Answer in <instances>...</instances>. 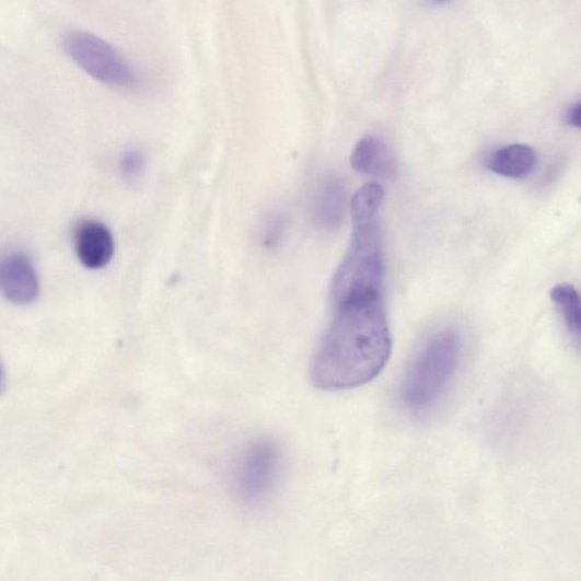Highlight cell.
Here are the masks:
<instances>
[{
    "label": "cell",
    "instance_id": "cell-1",
    "mask_svg": "<svg viewBox=\"0 0 581 581\" xmlns=\"http://www.w3.org/2000/svg\"><path fill=\"white\" fill-rule=\"evenodd\" d=\"M338 311L312 364L313 383L326 391L372 382L384 370L392 350L382 297L352 300Z\"/></svg>",
    "mask_w": 581,
    "mask_h": 581
},
{
    "label": "cell",
    "instance_id": "cell-2",
    "mask_svg": "<svg viewBox=\"0 0 581 581\" xmlns=\"http://www.w3.org/2000/svg\"><path fill=\"white\" fill-rule=\"evenodd\" d=\"M383 201L384 189L379 183L359 189L351 201L350 248L330 286L336 307L352 300L382 297L385 264L380 211Z\"/></svg>",
    "mask_w": 581,
    "mask_h": 581
},
{
    "label": "cell",
    "instance_id": "cell-3",
    "mask_svg": "<svg viewBox=\"0 0 581 581\" xmlns=\"http://www.w3.org/2000/svg\"><path fill=\"white\" fill-rule=\"evenodd\" d=\"M464 360L462 333L446 326L432 333L412 356L400 385V403L415 416L434 410L451 391Z\"/></svg>",
    "mask_w": 581,
    "mask_h": 581
},
{
    "label": "cell",
    "instance_id": "cell-4",
    "mask_svg": "<svg viewBox=\"0 0 581 581\" xmlns=\"http://www.w3.org/2000/svg\"><path fill=\"white\" fill-rule=\"evenodd\" d=\"M63 49L85 73L114 88H132L137 77L127 60L102 38L71 32L63 38Z\"/></svg>",
    "mask_w": 581,
    "mask_h": 581
},
{
    "label": "cell",
    "instance_id": "cell-5",
    "mask_svg": "<svg viewBox=\"0 0 581 581\" xmlns=\"http://www.w3.org/2000/svg\"><path fill=\"white\" fill-rule=\"evenodd\" d=\"M281 470V453L268 440L256 441L237 455L232 469L235 495L246 502H258L271 491Z\"/></svg>",
    "mask_w": 581,
    "mask_h": 581
},
{
    "label": "cell",
    "instance_id": "cell-6",
    "mask_svg": "<svg viewBox=\"0 0 581 581\" xmlns=\"http://www.w3.org/2000/svg\"><path fill=\"white\" fill-rule=\"evenodd\" d=\"M74 247L81 264L88 269L107 266L114 255V237L102 222L85 220L74 230Z\"/></svg>",
    "mask_w": 581,
    "mask_h": 581
},
{
    "label": "cell",
    "instance_id": "cell-7",
    "mask_svg": "<svg viewBox=\"0 0 581 581\" xmlns=\"http://www.w3.org/2000/svg\"><path fill=\"white\" fill-rule=\"evenodd\" d=\"M0 284L5 297L15 304L34 302L39 294L38 275L23 255L7 258L0 267Z\"/></svg>",
    "mask_w": 581,
    "mask_h": 581
},
{
    "label": "cell",
    "instance_id": "cell-8",
    "mask_svg": "<svg viewBox=\"0 0 581 581\" xmlns=\"http://www.w3.org/2000/svg\"><path fill=\"white\" fill-rule=\"evenodd\" d=\"M352 167L367 176H388L395 170V161L388 146L376 137H365L353 148Z\"/></svg>",
    "mask_w": 581,
    "mask_h": 581
},
{
    "label": "cell",
    "instance_id": "cell-9",
    "mask_svg": "<svg viewBox=\"0 0 581 581\" xmlns=\"http://www.w3.org/2000/svg\"><path fill=\"white\" fill-rule=\"evenodd\" d=\"M536 164L537 155L534 149L516 143L498 149L487 162L489 170L510 178L530 176L534 172Z\"/></svg>",
    "mask_w": 581,
    "mask_h": 581
},
{
    "label": "cell",
    "instance_id": "cell-10",
    "mask_svg": "<svg viewBox=\"0 0 581 581\" xmlns=\"http://www.w3.org/2000/svg\"><path fill=\"white\" fill-rule=\"evenodd\" d=\"M347 194L338 178H329L324 183L317 202V217L326 228L338 226L345 217Z\"/></svg>",
    "mask_w": 581,
    "mask_h": 581
},
{
    "label": "cell",
    "instance_id": "cell-11",
    "mask_svg": "<svg viewBox=\"0 0 581 581\" xmlns=\"http://www.w3.org/2000/svg\"><path fill=\"white\" fill-rule=\"evenodd\" d=\"M550 299L558 305L569 330L579 338L580 335V298L577 289L569 283L557 284L550 291Z\"/></svg>",
    "mask_w": 581,
    "mask_h": 581
},
{
    "label": "cell",
    "instance_id": "cell-12",
    "mask_svg": "<svg viewBox=\"0 0 581 581\" xmlns=\"http://www.w3.org/2000/svg\"><path fill=\"white\" fill-rule=\"evenodd\" d=\"M144 169V159L138 150H129L120 160V171L128 179H137Z\"/></svg>",
    "mask_w": 581,
    "mask_h": 581
},
{
    "label": "cell",
    "instance_id": "cell-13",
    "mask_svg": "<svg viewBox=\"0 0 581 581\" xmlns=\"http://www.w3.org/2000/svg\"><path fill=\"white\" fill-rule=\"evenodd\" d=\"M567 121L568 124L573 127V128H577L579 129L580 128V124H581V106L580 104H576L573 105L568 114H567Z\"/></svg>",
    "mask_w": 581,
    "mask_h": 581
},
{
    "label": "cell",
    "instance_id": "cell-14",
    "mask_svg": "<svg viewBox=\"0 0 581 581\" xmlns=\"http://www.w3.org/2000/svg\"><path fill=\"white\" fill-rule=\"evenodd\" d=\"M7 385H8L7 373H5L2 362H0V395H2L5 392Z\"/></svg>",
    "mask_w": 581,
    "mask_h": 581
},
{
    "label": "cell",
    "instance_id": "cell-15",
    "mask_svg": "<svg viewBox=\"0 0 581 581\" xmlns=\"http://www.w3.org/2000/svg\"><path fill=\"white\" fill-rule=\"evenodd\" d=\"M430 2L441 5V4H446L449 2H452V0H430Z\"/></svg>",
    "mask_w": 581,
    "mask_h": 581
}]
</instances>
